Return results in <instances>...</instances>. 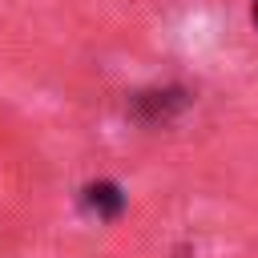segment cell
I'll list each match as a JSON object with an SVG mask.
<instances>
[{"mask_svg": "<svg viewBox=\"0 0 258 258\" xmlns=\"http://www.w3.org/2000/svg\"><path fill=\"white\" fill-rule=\"evenodd\" d=\"M81 202H85V210H89L93 218H101V222H117L121 210H125V194H121L117 181H89V185L81 189Z\"/></svg>", "mask_w": 258, "mask_h": 258, "instance_id": "obj_2", "label": "cell"}, {"mask_svg": "<svg viewBox=\"0 0 258 258\" xmlns=\"http://www.w3.org/2000/svg\"><path fill=\"white\" fill-rule=\"evenodd\" d=\"M250 20H254V28H258V0H254V8H250Z\"/></svg>", "mask_w": 258, "mask_h": 258, "instance_id": "obj_3", "label": "cell"}, {"mask_svg": "<svg viewBox=\"0 0 258 258\" xmlns=\"http://www.w3.org/2000/svg\"><path fill=\"white\" fill-rule=\"evenodd\" d=\"M189 101L194 97L181 85H153V89H137L129 97V105H125V113H129V121H137L145 129H157V125L177 121L189 109Z\"/></svg>", "mask_w": 258, "mask_h": 258, "instance_id": "obj_1", "label": "cell"}]
</instances>
